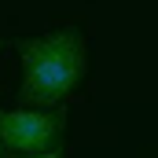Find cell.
<instances>
[{
	"mask_svg": "<svg viewBox=\"0 0 158 158\" xmlns=\"http://www.w3.org/2000/svg\"><path fill=\"white\" fill-rule=\"evenodd\" d=\"M0 158H4V140H0Z\"/></svg>",
	"mask_w": 158,
	"mask_h": 158,
	"instance_id": "obj_4",
	"label": "cell"
},
{
	"mask_svg": "<svg viewBox=\"0 0 158 158\" xmlns=\"http://www.w3.org/2000/svg\"><path fill=\"white\" fill-rule=\"evenodd\" d=\"M63 125H66L63 114H48V110H0V140L22 158L48 155L59 151Z\"/></svg>",
	"mask_w": 158,
	"mask_h": 158,
	"instance_id": "obj_2",
	"label": "cell"
},
{
	"mask_svg": "<svg viewBox=\"0 0 158 158\" xmlns=\"http://www.w3.org/2000/svg\"><path fill=\"white\" fill-rule=\"evenodd\" d=\"M19 59H22V88H19L22 103L55 107L81 81L85 63H88V48L77 30H59V33L22 40Z\"/></svg>",
	"mask_w": 158,
	"mask_h": 158,
	"instance_id": "obj_1",
	"label": "cell"
},
{
	"mask_svg": "<svg viewBox=\"0 0 158 158\" xmlns=\"http://www.w3.org/2000/svg\"><path fill=\"white\" fill-rule=\"evenodd\" d=\"M26 158H63V151H48V155H26Z\"/></svg>",
	"mask_w": 158,
	"mask_h": 158,
	"instance_id": "obj_3",
	"label": "cell"
}]
</instances>
